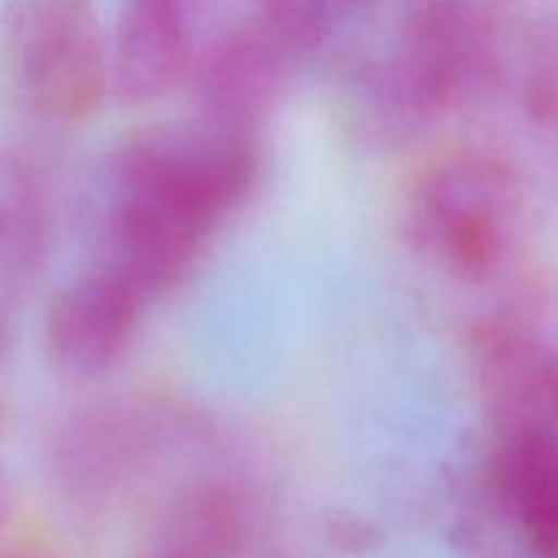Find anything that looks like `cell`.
I'll list each match as a JSON object with an SVG mask.
<instances>
[{"instance_id":"1","label":"cell","mask_w":558,"mask_h":558,"mask_svg":"<svg viewBox=\"0 0 558 558\" xmlns=\"http://www.w3.org/2000/svg\"><path fill=\"white\" fill-rule=\"evenodd\" d=\"M259 174L254 136L202 123L123 142L109 161L101 213L104 270L153 303L172 292Z\"/></svg>"},{"instance_id":"2","label":"cell","mask_w":558,"mask_h":558,"mask_svg":"<svg viewBox=\"0 0 558 558\" xmlns=\"http://www.w3.org/2000/svg\"><path fill=\"white\" fill-rule=\"evenodd\" d=\"M496 65V33L472 0H420L396 47L352 87L354 123L379 145L417 136Z\"/></svg>"},{"instance_id":"3","label":"cell","mask_w":558,"mask_h":558,"mask_svg":"<svg viewBox=\"0 0 558 558\" xmlns=\"http://www.w3.org/2000/svg\"><path fill=\"white\" fill-rule=\"evenodd\" d=\"M523 189L515 169L488 150H456L417 174L403 232L420 256L463 281L490 278L515 248Z\"/></svg>"},{"instance_id":"4","label":"cell","mask_w":558,"mask_h":558,"mask_svg":"<svg viewBox=\"0 0 558 558\" xmlns=\"http://www.w3.org/2000/svg\"><path fill=\"white\" fill-rule=\"evenodd\" d=\"M0 65L25 107L85 123L109 98V38L90 0H9Z\"/></svg>"},{"instance_id":"5","label":"cell","mask_w":558,"mask_h":558,"mask_svg":"<svg viewBox=\"0 0 558 558\" xmlns=\"http://www.w3.org/2000/svg\"><path fill=\"white\" fill-rule=\"evenodd\" d=\"M189 414L153 396H120L76 409L49 441L52 474L65 494L98 501L140 477L169 441H180Z\"/></svg>"},{"instance_id":"6","label":"cell","mask_w":558,"mask_h":558,"mask_svg":"<svg viewBox=\"0 0 558 558\" xmlns=\"http://www.w3.org/2000/svg\"><path fill=\"white\" fill-rule=\"evenodd\" d=\"M147 300L104 267L76 276L52 294L44 314V352L71 381L107 376L134 343Z\"/></svg>"},{"instance_id":"7","label":"cell","mask_w":558,"mask_h":558,"mask_svg":"<svg viewBox=\"0 0 558 558\" xmlns=\"http://www.w3.org/2000/svg\"><path fill=\"white\" fill-rule=\"evenodd\" d=\"M477 396L501 434L556 428V357L548 338L515 314L480 319L469 332Z\"/></svg>"},{"instance_id":"8","label":"cell","mask_w":558,"mask_h":558,"mask_svg":"<svg viewBox=\"0 0 558 558\" xmlns=\"http://www.w3.org/2000/svg\"><path fill=\"white\" fill-rule=\"evenodd\" d=\"M294 65L251 22L223 31L196 60L202 123L256 136L287 93Z\"/></svg>"},{"instance_id":"9","label":"cell","mask_w":558,"mask_h":558,"mask_svg":"<svg viewBox=\"0 0 558 558\" xmlns=\"http://www.w3.org/2000/svg\"><path fill=\"white\" fill-rule=\"evenodd\" d=\"M183 0H125L109 38V98L123 107L161 101L194 65Z\"/></svg>"},{"instance_id":"10","label":"cell","mask_w":558,"mask_h":558,"mask_svg":"<svg viewBox=\"0 0 558 558\" xmlns=\"http://www.w3.org/2000/svg\"><path fill=\"white\" fill-rule=\"evenodd\" d=\"M494 488L518 523L529 550L556 558L558 545V450L556 428L501 434L494 458Z\"/></svg>"},{"instance_id":"11","label":"cell","mask_w":558,"mask_h":558,"mask_svg":"<svg viewBox=\"0 0 558 558\" xmlns=\"http://www.w3.org/2000/svg\"><path fill=\"white\" fill-rule=\"evenodd\" d=\"M248 534L243 496L229 483L207 480L189 485L169 501L153 539L196 558H243Z\"/></svg>"},{"instance_id":"12","label":"cell","mask_w":558,"mask_h":558,"mask_svg":"<svg viewBox=\"0 0 558 558\" xmlns=\"http://www.w3.org/2000/svg\"><path fill=\"white\" fill-rule=\"evenodd\" d=\"M41 183L31 167L0 156V287L25 289L41 276L52 240Z\"/></svg>"},{"instance_id":"13","label":"cell","mask_w":558,"mask_h":558,"mask_svg":"<svg viewBox=\"0 0 558 558\" xmlns=\"http://www.w3.org/2000/svg\"><path fill=\"white\" fill-rule=\"evenodd\" d=\"M336 14L332 0H254L248 22L298 69L330 41Z\"/></svg>"},{"instance_id":"14","label":"cell","mask_w":558,"mask_h":558,"mask_svg":"<svg viewBox=\"0 0 558 558\" xmlns=\"http://www.w3.org/2000/svg\"><path fill=\"white\" fill-rule=\"evenodd\" d=\"M136 558H196V556H191V554H185V550L172 548V545H163V543H158V539H153V543L147 545V548L142 550Z\"/></svg>"},{"instance_id":"15","label":"cell","mask_w":558,"mask_h":558,"mask_svg":"<svg viewBox=\"0 0 558 558\" xmlns=\"http://www.w3.org/2000/svg\"><path fill=\"white\" fill-rule=\"evenodd\" d=\"M9 510H11L9 480H5V474L0 472V529H3L5 521H9Z\"/></svg>"},{"instance_id":"16","label":"cell","mask_w":558,"mask_h":558,"mask_svg":"<svg viewBox=\"0 0 558 558\" xmlns=\"http://www.w3.org/2000/svg\"><path fill=\"white\" fill-rule=\"evenodd\" d=\"M0 558H54V556L47 554V550H38V548H16V550H11V554H5Z\"/></svg>"},{"instance_id":"17","label":"cell","mask_w":558,"mask_h":558,"mask_svg":"<svg viewBox=\"0 0 558 558\" xmlns=\"http://www.w3.org/2000/svg\"><path fill=\"white\" fill-rule=\"evenodd\" d=\"M5 347H9V327H5L3 314H0V357H3Z\"/></svg>"},{"instance_id":"18","label":"cell","mask_w":558,"mask_h":558,"mask_svg":"<svg viewBox=\"0 0 558 558\" xmlns=\"http://www.w3.org/2000/svg\"><path fill=\"white\" fill-rule=\"evenodd\" d=\"M332 3H336L338 9H347V5H357V3H363V0H332Z\"/></svg>"},{"instance_id":"19","label":"cell","mask_w":558,"mask_h":558,"mask_svg":"<svg viewBox=\"0 0 558 558\" xmlns=\"http://www.w3.org/2000/svg\"><path fill=\"white\" fill-rule=\"evenodd\" d=\"M183 3L189 5V9H191V5H194V3H199V0H183Z\"/></svg>"}]
</instances>
